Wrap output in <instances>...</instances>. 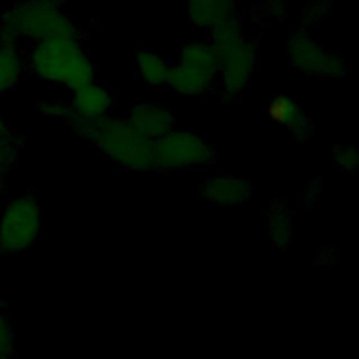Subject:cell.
<instances>
[{
  "label": "cell",
  "mask_w": 359,
  "mask_h": 359,
  "mask_svg": "<svg viewBox=\"0 0 359 359\" xmlns=\"http://www.w3.org/2000/svg\"><path fill=\"white\" fill-rule=\"evenodd\" d=\"M39 112L45 116L63 119L66 122L72 116L70 104H67L62 100H42L39 102Z\"/></svg>",
  "instance_id": "obj_20"
},
{
  "label": "cell",
  "mask_w": 359,
  "mask_h": 359,
  "mask_svg": "<svg viewBox=\"0 0 359 359\" xmlns=\"http://www.w3.org/2000/svg\"><path fill=\"white\" fill-rule=\"evenodd\" d=\"M25 72L20 46L0 41V97L11 91Z\"/></svg>",
  "instance_id": "obj_15"
},
{
  "label": "cell",
  "mask_w": 359,
  "mask_h": 359,
  "mask_svg": "<svg viewBox=\"0 0 359 359\" xmlns=\"http://www.w3.org/2000/svg\"><path fill=\"white\" fill-rule=\"evenodd\" d=\"M69 125L87 139L101 154L121 168L133 171L156 170L154 142L137 133L125 118L107 115L93 123L70 118Z\"/></svg>",
  "instance_id": "obj_2"
},
{
  "label": "cell",
  "mask_w": 359,
  "mask_h": 359,
  "mask_svg": "<svg viewBox=\"0 0 359 359\" xmlns=\"http://www.w3.org/2000/svg\"><path fill=\"white\" fill-rule=\"evenodd\" d=\"M208 41L217 57V83L223 98L237 100L247 90L258 67L257 42L245 36L237 17L209 29Z\"/></svg>",
  "instance_id": "obj_3"
},
{
  "label": "cell",
  "mask_w": 359,
  "mask_h": 359,
  "mask_svg": "<svg viewBox=\"0 0 359 359\" xmlns=\"http://www.w3.org/2000/svg\"><path fill=\"white\" fill-rule=\"evenodd\" d=\"M125 119L137 133L153 142L174 129L172 112L150 101H142L130 107Z\"/></svg>",
  "instance_id": "obj_11"
},
{
  "label": "cell",
  "mask_w": 359,
  "mask_h": 359,
  "mask_svg": "<svg viewBox=\"0 0 359 359\" xmlns=\"http://www.w3.org/2000/svg\"><path fill=\"white\" fill-rule=\"evenodd\" d=\"M334 165L345 172H353L359 165V151L355 144H338L332 150Z\"/></svg>",
  "instance_id": "obj_18"
},
{
  "label": "cell",
  "mask_w": 359,
  "mask_h": 359,
  "mask_svg": "<svg viewBox=\"0 0 359 359\" xmlns=\"http://www.w3.org/2000/svg\"><path fill=\"white\" fill-rule=\"evenodd\" d=\"M42 231V210L32 194L8 199L0 209V251L20 254L31 248Z\"/></svg>",
  "instance_id": "obj_6"
},
{
  "label": "cell",
  "mask_w": 359,
  "mask_h": 359,
  "mask_svg": "<svg viewBox=\"0 0 359 359\" xmlns=\"http://www.w3.org/2000/svg\"><path fill=\"white\" fill-rule=\"evenodd\" d=\"M10 143H11V133H10L8 125L0 111V146L10 144Z\"/></svg>",
  "instance_id": "obj_22"
},
{
  "label": "cell",
  "mask_w": 359,
  "mask_h": 359,
  "mask_svg": "<svg viewBox=\"0 0 359 359\" xmlns=\"http://www.w3.org/2000/svg\"><path fill=\"white\" fill-rule=\"evenodd\" d=\"M234 17H237L234 0H188V18L196 28L209 31Z\"/></svg>",
  "instance_id": "obj_13"
},
{
  "label": "cell",
  "mask_w": 359,
  "mask_h": 359,
  "mask_svg": "<svg viewBox=\"0 0 359 359\" xmlns=\"http://www.w3.org/2000/svg\"><path fill=\"white\" fill-rule=\"evenodd\" d=\"M53 36H77L80 31L60 0H17L0 21V41L20 45Z\"/></svg>",
  "instance_id": "obj_4"
},
{
  "label": "cell",
  "mask_w": 359,
  "mask_h": 359,
  "mask_svg": "<svg viewBox=\"0 0 359 359\" xmlns=\"http://www.w3.org/2000/svg\"><path fill=\"white\" fill-rule=\"evenodd\" d=\"M268 231L271 241L276 247H285L292 233V222L289 210L283 203L273 205L268 212Z\"/></svg>",
  "instance_id": "obj_16"
},
{
  "label": "cell",
  "mask_w": 359,
  "mask_h": 359,
  "mask_svg": "<svg viewBox=\"0 0 359 359\" xmlns=\"http://www.w3.org/2000/svg\"><path fill=\"white\" fill-rule=\"evenodd\" d=\"M15 351V334L6 310L0 304V359H14Z\"/></svg>",
  "instance_id": "obj_17"
},
{
  "label": "cell",
  "mask_w": 359,
  "mask_h": 359,
  "mask_svg": "<svg viewBox=\"0 0 359 359\" xmlns=\"http://www.w3.org/2000/svg\"><path fill=\"white\" fill-rule=\"evenodd\" d=\"M269 114L297 140H304L310 136L313 122L304 108L293 98L280 95L276 97L269 107Z\"/></svg>",
  "instance_id": "obj_12"
},
{
  "label": "cell",
  "mask_w": 359,
  "mask_h": 359,
  "mask_svg": "<svg viewBox=\"0 0 359 359\" xmlns=\"http://www.w3.org/2000/svg\"><path fill=\"white\" fill-rule=\"evenodd\" d=\"M201 196L216 206H240L252 195V185L247 178L217 174L206 178L199 187Z\"/></svg>",
  "instance_id": "obj_9"
},
{
  "label": "cell",
  "mask_w": 359,
  "mask_h": 359,
  "mask_svg": "<svg viewBox=\"0 0 359 359\" xmlns=\"http://www.w3.org/2000/svg\"><path fill=\"white\" fill-rule=\"evenodd\" d=\"M24 62L25 70L38 80L70 91L95 81V65L77 36H53L31 43Z\"/></svg>",
  "instance_id": "obj_1"
},
{
  "label": "cell",
  "mask_w": 359,
  "mask_h": 359,
  "mask_svg": "<svg viewBox=\"0 0 359 359\" xmlns=\"http://www.w3.org/2000/svg\"><path fill=\"white\" fill-rule=\"evenodd\" d=\"M334 0H314L310 3L302 13V24L304 27H313L323 21V18L328 14Z\"/></svg>",
  "instance_id": "obj_19"
},
{
  "label": "cell",
  "mask_w": 359,
  "mask_h": 359,
  "mask_svg": "<svg viewBox=\"0 0 359 359\" xmlns=\"http://www.w3.org/2000/svg\"><path fill=\"white\" fill-rule=\"evenodd\" d=\"M286 11L283 0H265V3L259 7V13L265 18H278L282 17Z\"/></svg>",
  "instance_id": "obj_21"
},
{
  "label": "cell",
  "mask_w": 359,
  "mask_h": 359,
  "mask_svg": "<svg viewBox=\"0 0 359 359\" xmlns=\"http://www.w3.org/2000/svg\"><path fill=\"white\" fill-rule=\"evenodd\" d=\"M156 170L182 171L212 164L215 147L201 135L187 129H171L154 142Z\"/></svg>",
  "instance_id": "obj_7"
},
{
  "label": "cell",
  "mask_w": 359,
  "mask_h": 359,
  "mask_svg": "<svg viewBox=\"0 0 359 359\" xmlns=\"http://www.w3.org/2000/svg\"><path fill=\"white\" fill-rule=\"evenodd\" d=\"M287 60L293 70L309 76L342 79L348 72L345 60L335 52L325 49L304 28L290 32Z\"/></svg>",
  "instance_id": "obj_8"
},
{
  "label": "cell",
  "mask_w": 359,
  "mask_h": 359,
  "mask_svg": "<svg viewBox=\"0 0 359 359\" xmlns=\"http://www.w3.org/2000/svg\"><path fill=\"white\" fill-rule=\"evenodd\" d=\"M72 116L83 122L93 123L107 115L115 104L114 95L100 83L91 81L72 91ZM69 118V119H70Z\"/></svg>",
  "instance_id": "obj_10"
},
{
  "label": "cell",
  "mask_w": 359,
  "mask_h": 359,
  "mask_svg": "<svg viewBox=\"0 0 359 359\" xmlns=\"http://www.w3.org/2000/svg\"><path fill=\"white\" fill-rule=\"evenodd\" d=\"M172 63L153 50H140L136 55V72L139 79L150 87L167 86Z\"/></svg>",
  "instance_id": "obj_14"
},
{
  "label": "cell",
  "mask_w": 359,
  "mask_h": 359,
  "mask_svg": "<svg viewBox=\"0 0 359 359\" xmlns=\"http://www.w3.org/2000/svg\"><path fill=\"white\" fill-rule=\"evenodd\" d=\"M219 76L217 57L205 39H191L180 50V59L171 66L167 86L187 98L209 94Z\"/></svg>",
  "instance_id": "obj_5"
}]
</instances>
